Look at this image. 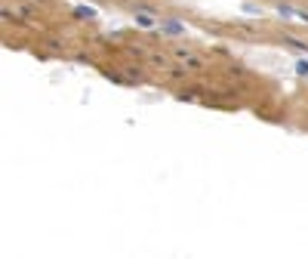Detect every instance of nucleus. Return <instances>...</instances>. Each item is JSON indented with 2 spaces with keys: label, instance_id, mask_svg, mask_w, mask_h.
<instances>
[{
  "label": "nucleus",
  "instance_id": "1",
  "mask_svg": "<svg viewBox=\"0 0 308 259\" xmlns=\"http://www.w3.org/2000/svg\"><path fill=\"white\" fill-rule=\"evenodd\" d=\"M161 31H170V34H179V31H182V25H179V22H164V25H161Z\"/></svg>",
  "mask_w": 308,
  "mask_h": 259
}]
</instances>
